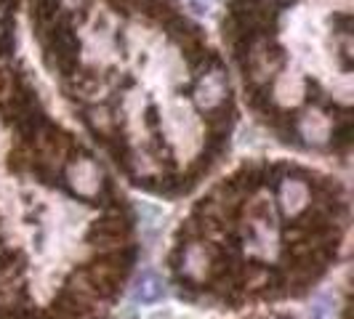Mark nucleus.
I'll list each match as a JSON object with an SVG mask.
<instances>
[{"instance_id": "f257e3e1", "label": "nucleus", "mask_w": 354, "mask_h": 319, "mask_svg": "<svg viewBox=\"0 0 354 319\" xmlns=\"http://www.w3.org/2000/svg\"><path fill=\"white\" fill-rule=\"evenodd\" d=\"M133 231V218L131 215H104L96 224H91L88 234H99V237H112V240H128V234Z\"/></svg>"}, {"instance_id": "f03ea898", "label": "nucleus", "mask_w": 354, "mask_h": 319, "mask_svg": "<svg viewBox=\"0 0 354 319\" xmlns=\"http://www.w3.org/2000/svg\"><path fill=\"white\" fill-rule=\"evenodd\" d=\"M162 293H165L162 280H160L158 274H152V271H144L142 280H139V287H136V298L144 303H152L158 301Z\"/></svg>"}, {"instance_id": "7ed1b4c3", "label": "nucleus", "mask_w": 354, "mask_h": 319, "mask_svg": "<svg viewBox=\"0 0 354 319\" xmlns=\"http://www.w3.org/2000/svg\"><path fill=\"white\" fill-rule=\"evenodd\" d=\"M232 120H234V109H232V102H224L216 109H211L205 115V123H208V130H230Z\"/></svg>"}, {"instance_id": "20e7f679", "label": "nucleus", "mask_w": 354, "mask_h": 319, "mask_svg": "<svg viewBox=\"0 0 354 319\" xmlns=\"http://www.w3.org/2000/svg\"><path fill=\"white\" fill-rule=\"evenodd\" d=\"M56 14H59V0H32V19L40 27L53 24Z\"/></svg>"}, {"instance_id": "39448f33", "label": "nucleus", "mask_w": 354, "mask_h": 319, "mask_svg": "<svg viewBox=\"0 0 354 319\" xmlns=\"http://www.w3.org/2000/svg\"><path fill=\"white\" fill-rule=\"evenodd\" d=\"M104 142H106V149H109L112 160H115L123 171H128V168H131V146H128V142L120 139V136H112V139H104Z\"/></svg>"}, {"instance_id": "423d86ee", "label": "nucleus", "mask_w": 354, "mask_h": 319, "mask_svg": "<svg viewBox=\"0 0 354 319\" xmlns=\"http://www.w3.org/2000/svg\"><path fill=\"white\" fill-rule=\"evenodd\" d=\"M30 162H32V152L27 149V144H19L17 149H11V155H8V168H11L14 173L30 171Z\"/></svg>"}, {"instance_id": "0eeeda50", "label": "nucleus", "mask_w": 354, "mask_h": 319, "mask_svg": "<svg viewBox=\"0 0 354 319\" xmlns=\"http://www.w3.org/2000/svg\"><path fill=\"white\" fill-rule=\"evenodd\" d=\"M250 215H253V218H264V215H269V211H266L264 202H253V205H250Z\"/></svg>"}, {"instance_id": "6e6552de", "label": "nucleus", "mask_w": 354, "mask_h": 319, "mask_svg": "<svg viewBox=\"0 0 354 319\" xmlns=\"http://www.w3.org/2000/svg\"><path fill=\"white\" fill-rule=\"evenodd\" d=\"M11 86V80H8V72L0 70V96H6V90Z\"/></svg>"}, {"instance_id": "1a4fd4ad", "label": "nucleus", "mask_w": 354, "mask_h": 319, "mask_svg": "<svg viewBox=\"0 0 354 319\" xmlns=\"http://www.w3.org/2000/svg\"><path fill=\"white\" fill-rule=\"evenodd\" d=\"M17 6H19V0H0V8H3L6 14H11Z\"/></svg>"}]
</instances>
